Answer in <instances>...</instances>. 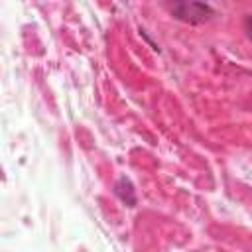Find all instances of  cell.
<instances>
[{"label": "cell", "instance_id": "obj_3", "mask_svg": "<svg viewBox=\"0 0 252 252\" xmlns=\"http://www.w3.org/2000/svg\"><path fill=\"white\" fill-rule=\"evenodd\" d=\"M244 30H246L248 37L252 39V16H246V20H244Z\"/></svg>", "mask_w": 252, "mask_h": 252}, {"label": "cell", "instance_id": "obj_1", "mask_svg": "<svg viewBox=\"0 0 252 252\" xmlns=\"http://www.w3.org/2000/svg\"><path fill=\"white\" fill-rule=\"evenodd\" d=\"M169 12L175 20L185 22V24H205L215 16L213 6L205 2H173L169 6Z\"/></svg>", "mask_w": 252, "mask_h": 252}, {"label": "cell", "instance_id": "obj_2", "mask_svg": "<svg viewBox=\"0 0 252 252\" xmlns=\"http://www.w3.org/2000/svg\"><path fill=\"white\" fill-rule=\"evenodd\" d=\"M114 195H116L126 207H134V205H136V191H134V185H132L130 179H126V177H120V179L114 183Z\"/></svg>", "mask_w": 252, "mask_h": 252}]
</instances>
